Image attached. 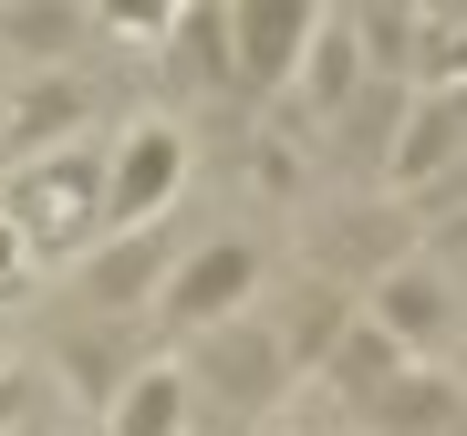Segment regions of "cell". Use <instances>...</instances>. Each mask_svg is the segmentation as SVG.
I'll return each mask as SVG.
<instances>
[{"label": "cell", "mask_w": 467, "mask_h": 436, "mask_svg": "<svg viewBox=\"0 0 467 436\" xmlns=\"http://www.w3.org/2000/svg\"><path fill=\"white\" fill-rule=\"evenodd\" d=\"M167 281H177V239L167 229H115L84 260V302L94 312H135V302H156Z\"/></svg>", "instance_id": "9c48e42d"}, {"label": "cell", "mask_w": 467, "mask_h": 436, "mask_svg": "<svg viewBox=\"0 0 467 436\" xmlns=\"http://www.w3.org/2000/svg\"><path fill=\"white\" fill-rule=\"evenodd\" d=\"M405 218H416V229H436V218H467V156H457L447 177H426V187H416V208H405Z\"/></svg>", "instance_id": "d6986e66"}, {"label": "cell", "mask_w": 467, "mask_h": 436, "mask_svg": "<svg viewBox=\"0 0 467 436\" xmlns=\"http://www.w3.org/2000/svg\"><path fill=\"white\" fill-rule=\"evenodd\" d=\"M291 84H301V104H312L322 125H333L343 104H353V94L374 84V73H364V42H353V21H322V32H312V52H301V73H291Z\"/></svg>", "instance_id": "30bf717a"}, {"label": "cell", "mask_w": 467, "mask_h": 436, "mask_svg": "<svg viewBox=\"0 0 467 436\" xmlns=\"http://www.w3.org/2000/svg\"><path fill=\"white\" fill-rule=\"evenodd\" d=\"M84 104H94V94L73 84V73H63V84H42L32 104H21V115H11V146H21V167H32V156H52V146H63V125L84 115Z\"/></svg>", "instance_id": "e0dca14e"}, {"label": "cell", "mask_w": 467, "mask_h": 436, "mask_svg": "<svg viewBox=\"0 0 467 436\" xmlns=\"http://www.w3.org/2000/svg\"><path fill=\"white\" fill-rule=\"evenodd\" d=\"M395 374H405V353H395V343H384V333H374V322H364V312H353V322H343V343H333V353H322V385H333V395H343V416H364V405H374L384 385H395Z\"/></svg>", "instance_id": "8fae6325"}, {"label": "cell", "mask_w": 467, "mask_h": 436, "mask_svg": "<svg viewBox=\"0 0 467 436\" xmlns=\"http://www.w3.org/2000/svg\"><path fill=\"white\" fill-rule=\"evenodd\" d=\"M177 426H187V374H177V364H146V374H125L115 436H177Z\"/></svg>", "instance_id": "4fadbf2b"}, {"label": "cell", "mask_w": 467, "mask_h": 436, "mask_svg": "<svg viewBox=\"0 0 467 436\" xmlns=\"http://www.w3.org/2000/svg\"><path fill=\"white\" fill-rule=\"evenodd\" d=\"M322 11H301V0H260V11H229V63H239V94L260 84H291L301 52H312Z\"/></svg>", "instance_id": "52a82bcc"}, {"label": "cell", "mask_w": 467, "mask_h": 436, "mask_svg": "<svg viewBox=\"0 0 467 436\" xmlns=\"http://www.w3.org/2000/svg\"><path fill=\"white\" fill-rule=\"evenodd\" d=\"M0 270H21V239H11V229H0Z\"/></svg>", "instance_id": "ffe728a7"}, {"label": "cell", "mask_w": 467, "mask_h": 436, "mask_svg": "<svg viewBox=\"0 0 467 436\" xmlns=\"http://www.w3.org/2000/svg\"><path fill=\"white\" fill-rule=\"evenodd\" d=\"M343 322H353V291H343V281H291V302H281L270 333H281L291 374H301V364H322V353L343 343Z\"/></svg>", "instance_id": "7c38bea8"}, {"label": "cell", "mask_w": 467, "mask_h": 436, "mask_svg": "<svg viewBox=\"0 0 467 436\" xmlns=\"http://www.w3.org/2000/svg\"><path fill=\"white\" fill-rule=\"evenodd\" d=\"M177 73H198V84L239 94V63H229V11H187V21H177Z\"/></svg>", "instance_id": "ac0fdd59"}, {"label": "cell", "mask_w": 467, "mask_h": 436, "mask_svg": "<svg viewBox=\"0 0 467 436\" xmlns=\"http://www.w3.org/2000/svg\"><path fill=\"white\" fill-rule=\"evenodd\" d=\"M395 260H416V218L405 208H343L312 229V281H384Z\"/></svg>", "instance_id": "8992f818"}, {"label": "cell", "mask_w": 467, "mask_h": 436, "mask_svg": "<svg viewBox=\"0 0 467 436\" xmlns=\"http://www.w3.org/2000/svg\"><path fill=\"white\" fill-rule=\"evenodd\" d=\"M104 218V156L94 146H63V156H32L11 187H0V229L21 250H63Z\"/></svg>", "instance_id": "6da1fadb"}, {"label": "cell", "mask_w": 467, "mask_h": 436, "mask_svg": "<svg viewBox=\"0 0 467 436\" xmlns=\"http://www.w3.org/2000/svg\"><path fill=\"white\" fill-rule=\"evenodd\" d=\"M353 42H364V73L374 84H395V73H416V42H426V11H343Z\"/></svg>", "instance_id": "9a60e30c"}, {"label": "cell", "mask_w": 467, "mask_h": 436, "mask_svg": "<svg viewBox=\"0 0 467 436\" xmlns=\"http://www.w3.org/2000/svg\"><path fill=\"white\" fill-rule=\"evenodd\" d=\"M447 374H457V385H467V343H457V353H447Z\"/></svg>", "instance_id": "7402d4cb"}, {"label": "cell", "mask_w": 467, "mask_h": 436, "mask_svg": "<svg viewBox=\"0 0 467 436\" xmlns=\"http://www.w3.org/2000/svg\"><path fill=\"white\" fill-rule=\"evenodd\" d=\"M260 291V250L250 239H208L198 260H177V281L156 291V302H167V333H218V322H239V302H250Z\"/></svg>", "instance_id": "277c9868"}, {"label": "cell", "mask_w": 467, "mask_h": 436, "mask_svg": "<svg viewBox=\"0 0 467 436\" xmlns=\"http://www.w3.org/2000/svg\"><path fill=\"white\" fill-rule=\"evenodd\" d=\"M281 385H291V353L270 333V312H239L187 343V405L208 395L218 416H260V405H281Z\"/></svg>", "instance_id": "7a4b0ae2"}, {"label": "cell", "mask_w": 467, "mask_h": 436, "mask_svg": "<svg viewBox=\"0 0 467 436\" xmlns=\"http://www.w3.org/2000/svg\"><path fill=\"white\" fill-rule=\"evenodd\" d=\"M353 426H364V436H467V385L447 364H405Z\"/></svg>", "instance_id": "ba28073f"}, {"label": "cell", "mask_w": 467, "mask_h": 436, "mask_svg": "<svg viewBox=\"0 0 467 436\" xmlns=\"http://www.w3.org/2000/svg\"><path fill=\"white\" fill-rule=\"evenodd\" d=\"M457 291H467V270H457Z\"/></svg>", "instance_id": "603a6c76"}, {"label": "cell", "mask_w": 467, "mask_h": 436, "mask_svg": "<svg viewBox=\"0 0 467 436\" xmlns=\"http://www.w3.org/2000/svg\"><path fill=\"white\" fill-rule=\"evenodd\" d=\"M364 322L405 353V364H447V353L467 343V291L447 281V270H426V260H395L364 291Z\"/></svg>", "instance_id": "3957f363"}, {"label": "cell", "mask_w": 467, "mask_h": 436, "mask_svg": "<svg viewBox=\"0 0 467 436\" xmlns=\"http://www.w3.org/2000/svg\"><path fill=\"white\" fill-rule=\"evenodd\" d=\"M0 416H21V385H0Z\"/></svg>", "instance_id": "44dd1931"}, {"label": "cell", "mask_w": 467, "mask_h": 436, "mask_svg": "<svg viewBox=\"0 0 467 436\" xmlns=\"http://www.w3.org/2000/svg\"><path fill=\"white\" fill-rule=\"evenodd\" d=\"M0 42L21 63H73V42H94V11H0Z\"/></svg>", "instance_id": "2e32d148"}, {"label": "cell", "mask_w": 467, "mask_h": 436, "mask_svg": "<svg viewBox=\"0 0 467 436\" xmlns=\"http://www.w3.org/2000/svg\"><path fill=\"white\" fill-rule=\"evenodd\" d=\"M177 177H187V135L177 125H135L125 156L104 167V229H156L167 198H177Z\"/></svg>", "instance_id": "5b68a950"}, {"label": "cell", "mask_w": 467, "mask_h": 436, "mask_svg": "<svg viewBox=\"0 0 467 436\" xmlns=\"http://www.w3.org/2000/svg\"><path fill=\"white\" fill-rule=\"evenodd\" d=\"M405 104H416L405 84H364V94H353L343 115H333L343 156H374V167H384V156H395V125H405Z\"/></svg>", "instance_id": "5bb4252c"}]
</instances>
